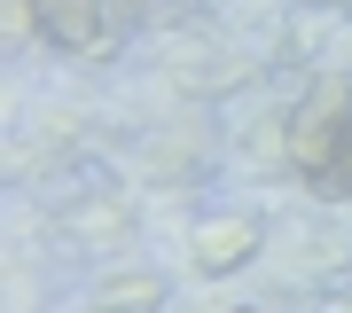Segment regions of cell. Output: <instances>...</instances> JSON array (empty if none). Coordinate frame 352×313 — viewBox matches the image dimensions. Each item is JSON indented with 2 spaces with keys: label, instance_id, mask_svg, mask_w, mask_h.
Returning <instances> with one entry per match:
<instances>
[{
  "label": "cell",
  "instance_id": "6da1fadb",
  "mask_svg": "<svg viewBox=\"0 0 352 313\" xmlns=\"http://www.w3.org/2000/svg\"><path fill=\"white\" fill-rule=\"evenodd\" d=\"M282 141H289V173L314 180L329 196L337 173H344V149H352V87H344V78H321V87L298 102V118H289Z\"/></svg>",
  "mask_w": 352,
  "mask_h": 313
},
{
  "label": "cell",
  "instance_id": "7a4b0ae2",
  "mask_svg": "<svg viewBox=\"0 0 352 313\" xmlns=\"http://www.w3.org/2000/svg\"><path fill=\"white\" fill-rule=\"evenodd\" d=\"M266 243V227L251 212H219L196 227V274H243L251 266V250Z\"/></svg>",
  "mask_w": 352,
  "mask_h": 313
},
{
  "label": "cell",
  "instance_id": "3957f363",
  "mask_svg": "<svg viewBox=\"0 0 352 313\" xmlns=\"http://www.w3.org/2000/svg\"><path fill=\"white\" fill-rule=\"evenodd\" d=\"M32 8H39V39L63 47V55L102 39V0H32Z\"/></svg>",
  "mask_w": 352,
  "mask_h": 313
},
{
  "label": "cell",
  "instance_id": "277c9868",
  "mask_svg": "<svg viewBox=\"0 0 352 313\" xmlns=\"http://www.w3.org/2000/svg\"><path fill=\"white\" fill-rule=\"evenodd\" d=\"M164 290L173 282H164L157 266H126V274H110L94 290V313H164Z\"/></svg>",
  "mask_w": 352,
  "mask_h": 313
},
{
  "label": "cell",
  "instance_id": "5b68a950",
  "mask_svg": "<svg viewBox=\"0 0 352 313\" xmlns=\"http://www.w3.org/2000/svg\"><path fill=\"white\" fill-rule=\"evenodd\" d=\"M329 196H352V149H344V173H337V188H329Z\"/></svg>",
  "mask_w": 352,
  "mask_h": 313
},
{
  "label": "cell",
  "instance_id": "8992f818",
  "mask_svg": "<svg viewBox=\"0 0 352 313\" xmlns=\"http://www.w3.org/2000/svg\"><path fill=\"white\" fill-rule=\"evenodd\" d=\"M235 313H258V305H235Z\"/></svg>",
  "mask_w": 352,
  "mask_h": 313
}]
</instances>
